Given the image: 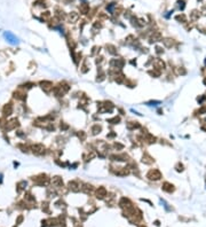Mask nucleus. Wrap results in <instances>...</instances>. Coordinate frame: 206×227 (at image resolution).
<instances>
[{
	"instance_id": "obj_1",
	"label": "nucleus",
	"mask_w": 206,
	"mask_h": 227,
	"mask_svg": "<svg viewBox=\"0 0 206 227\" xmlns=\"http://www.w3.org/2000/svg\"><path fill=\"white\" fill-rule=\"evenodd\" d=\"M4 36H5V38L7 39V41H8L9 44H13V45H17V44L20 43L16 36H14L13 33H12V32H9V31L5 32V33H4Z\"/></svg>"
},
{
	"instance_id": "obj_2",
	"label": "nucleus",
	"mask_w": 206,
	"mask_h": 227,
	"mask_svg": "<svg viewBox=\"0 0 206 227\" xmlns=\"http://www.w3.org/2000/svg\"><path fill=\"white\" fill-rule=\"evenodd\" d=\"M1 181H2V176L0 174V182H1Z\"/></svg>"
}]
</instances>
